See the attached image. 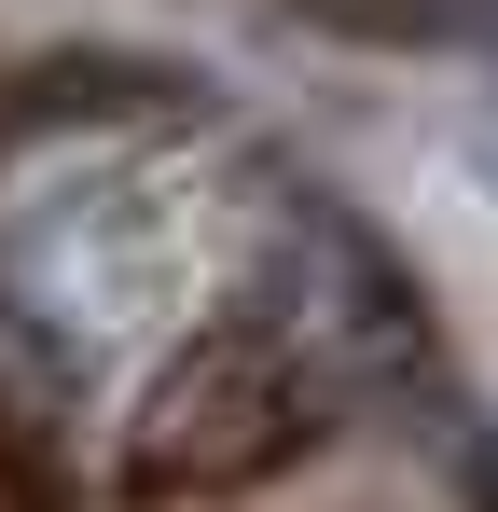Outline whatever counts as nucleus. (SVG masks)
<instances>
[{
  "label": "nucleus",
  "instance_id": "2",
  "mask_svg": "<svg viewBox=\"0 0 498 512\" xmlns=\"http://www.w3.org/2000/svg\"><path fill=\"white\" fill-rule=\"evenodd\" d=\"M305 14L346 42H402V56H485L498 42V0H305Z\"/></svg>",
  "mask_w": 498,
  "mask_h": 512
},
{
  "label": "nucleus",
  "instance_id": "3",
  "mask_svg": "<svg viewBox=\"0 0 498 512\" xmlns=\"http://www.w3.org/2000/svg\"><path fill=\"white\" fill-rule=\"evenodd\" d=\"M471 180H485V194H498V97H485V111H471Z\"/></svg>",
  "mask_w": 498,
  "mask_h": 512
},
{
  "label": "nucleus",
  "instance_id": "1",
  "mask_svg": "<svg viewBox=\"0 0 498 512\" xmlns=\"http://www.w3.org/2000/svg\"><path fill=\"white\" fill-rule=\"evenodd\" d=\"M332 416H346V402L319 388V360L277 333L263 305H236V319L194 333V360L153 388L125 471H139V499H208V485H249V471H277V457H305Z\"/></svg>",
  "mask_w": 498,
  "mask_h": 512
}]
</instances>
